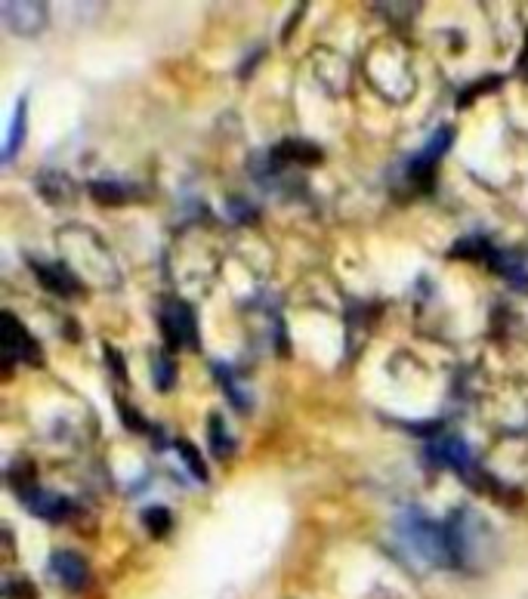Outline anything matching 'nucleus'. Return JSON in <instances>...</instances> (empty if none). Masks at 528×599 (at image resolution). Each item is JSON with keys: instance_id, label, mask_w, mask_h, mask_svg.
I'll list each match as a JSON object with an SVG mask.
<instances>
[{"instance_id": "nucleus-12", "label": "nucleus", "mask_w": 528, "mask_h": 599, "mask_svg": "<svg viewBox=\"0 0 528 599\" xmlns=\"http://www.w3.org/2000/svg\"><path fill=\"white\" fill-rule=\"evenodd\" d=\"M207 433H211V448L220 461H226V457L235 455V438H232V433H229L222 414H211V421H207Z\"/></svg>"}, {"instance_id": "nucleus-21", "label": "nucleus", "mask_w": 528, "mask_h": 599, "mask_svg": "<svg viewBox=\"0 0 528 599\" xmlns=\"http://www.w3.org/2000/svg\"><path fill=\"white\" fill-rule=\"evenodd\" d=\"M485 87H500V78H485V81H479V83H472V87H467V93H461V100H457V106H467V102L472 100V96H479V93H485Z\"/></svg>"}, {"instance_id": "nucleus-18", "label": "nucleus", "mask_w": 528, "mask_h": 599, "mask_svg": "<svg viewBox=\"0 0 528 599\" xmlns=\"http://www.w3.org/2000/svg\"><path fill=\"white\" fill-rule=\"evenodd\" d=\"M143 522H145V528H149L155 538H164L167 532H170V510L167 507H145V513H143Z\"/></svg>"}, {"instance_id": "nucleus-2", "label": "nucleus", "mask_w": 528, "mask_h": 599, "mask_svg": "<svg viewBox=\"0 0 528 599\" xmlns=\"http://www.w3.org/2000/svg\"><path fill=\"white\" fill-rule=\"evenodd\" d=\"M0 346H4V365H6L4 378H10L13 365H40L44 361L40 343L10 309L0 312Z\"/></svg>"}, {"instance_id": "nucleus-1", "label": "nucleus", "mask_w": 528, "mask_h": 599, "mask_svg": "<svg viewBox=\"0 0 528 599\" xmlns=\"http://www.w3.org/2000/svg\"><path fill=\"white\" fill-rule=\"evenodd\" d=\"M402 541L414 550L420 560H427L429 566H461V547H457V534L451 528V522H433L420 513H405L402 517Z\"/></svg>"}, {"instance_id": "nucleus-16", "label": "nucleus", "mask_w": 528, "mask_h": 599, "mask_svg": "<svg viewBox=\"0 0 528 599\" xmlns=\"http://www.w3.org/2000/svg\"><path fill=\"white\" fill-rule=\"evenodd\" d=\"M177 451H179V457H183V464H186V470L192 473L198 482H207V464L201 461V455H198V448H195L192 442H186V438H177Z\"/></svg>"}, {"instance_id": "nucleus-17", "label": "nucleus", "mask_w": 528, "mask_h": 599, "mask_svg": "<svg viewBox=\"0 0 528 599\" xmlns=\"http://www.w3.org/2000/svg\"><path fill=\"white\" fill-rule=\"evenodd\" d=\"M38 189H40V195H44L47 201H53V204L72 198V183H68L65 177H59V173H50V177H44L38 183Z\"/></svg>"}, {"instance_id": "nucleus-7", "label": "nucleus", "mask_w": 528, "mask_h": 599, "mask_svg": "<svg viewBox=\"0 0 528 599\" xmlns=\"http://www.w3.org/2000/svg\"><path fill=\"white\" fill-rule=\"evenodd\" d=\"M19 500H22V504L34 513V517L47 519V522H62V519L68 517V513L74 510L72 500H65L62 494H56V491H44V489L25 491Z\"/></svg>"}, {"instance_id": "nucleus-8", "label": "nucleus", "mask_w": 528, "mask_h": 599, "mask_svg": "<svg viewBox=\"0 0 528 599\" xmlns=\"http://www.w3.org/2000/svg\"><path fill=\"white\" fill-rule=\"evenodd\" d=\"M50 572L72 590H81L83 584L90 581L87 560L78 556V553H72V550H56V553L50 556Z\"/></svg>"}, {"instance_id": "nucleus-9", "label": "nucleus", "mask_w": 528, "mask_h": 599, "mask_svg": "<svg viewBox=\"0 0 528 599\" xmlns=\"http://www.w3.org/2000/svg\"><path fill=\"white\" fill-rule=\"evenodd\" d=\"M269 158L273 161H281V164H306V167H316L318 161H322V149L318 145H312L309 139H281V143L275 145L273 152H269Z\"/></svg>"}, {"instance_id": "nucleus-15", "label": "nucleus", "mask_w": 528, "mask_h": 599, "mask_svg": "<svg viewBox=\"0 0 528 599\" xmlns=\"http://www.w3.org/2000/svg\"><path fill=\"white\" fill-rule=\"evenodd\" d=\"M151 374H155L158 393H170L173 383H177V365H173V355L170 352H155V361H151Z\"/></svg>"}, {"instance_id": "nucleus-10", "label": "nucleus", "mask_w": 528, "mask_h": 599, "mask_svg": "<svg viewBox=\"0 0 528 599\" xmlns=\"http://www.w3.org/2000/svg\"><path fill=\"white\" fill-rule=\"evenodd\" d=\"M90 198H93L96 204L121 207V204H130V201H139V198H143V192H139V186H130V183L96 179V183H90Z\"/></svg>"}, {"instance_id": "nucleus-3", "label": "nucleus", "mask_w": 528, "mask_h": 599, "mask_svg": "<svg viewBox=\"0 0 528 599\" xmlns=\"http://www.w3.org/2000/svg\"><path fill=\"white\" fill-rule=\"evenodd\" d=\"M161 334L170 350H198V318L186 300H167L164 303Z\"/></svg>"}, {"instance_id": "nucleus-20", "label": "nucleus", "mask_w": 528, "mask_h": 599, "mask_svg": "<svg viewBox=\"0 0 528 599\" xmlns=\"http://www.w3.org/2000/svg\"><path fill=\"white\" fill-rule=\"evenodd\" d=\"M117 414H121V421L127 423L134 433H149V423H145L143 417L136 414V408H130L127 402H117Z\"/></svg>"}, {"instance_id": "nucleus-13", "label": "nucleus", "mask_w": 528, "mask_h": 599, "mask_svg": "<svg viewBox=\"0 0 528 599\" xmlns=\"http://www.w3.org/2000/svg\"><path fill=\"white\" fill-rule=\"evenodd\" d=\"M451 256H457V260H489L495 256V247L489 245L485 239H479V235H467V239H461L454 247H451Z\"/></svg>"}, {"instance_id": "nucleus-19", "label": "nucleus", "mask_w": 528, "mask_h": 599, "mask_svg": "<svg viewBox=\"0 0 528 599\" xmlns=\"http://www.w3.org/2000/svg\"><path fill=\"white\" fill-rule=\"evenodd\" d=\"M4 596L6 599H38V590H34V584L28 581V577H10L4 587Z\"/></svg>"}, {"instance_id": "nucleus-5", "label": "nucleus", "mask_w": 528, "mask_h": 599, "mask_svg": "<svg viewBox=\"0 0 528 599\" xmlns=\"http://www.w3.org/2000/svg\"><path fill=\"white\" fill-rule=\"evenodd\" d=\"M0 16H4V25L19 38H38L50 22L47 4H38V0H22V4L6 0V4H0Z\"/></svg>"}, {"instance_id": "nucleus-11", "label": "nucleus", "mask_w": 528, "mask_h": 599, "mask_svg": "<svg viewBox=\"0 0 528 599\" xmlns=\"http://www.w3.org/2000/svg\"><path fill=\"white\" fill-rule=\"evenodd\" d=\"M25 115H28V102L25 96L16 102V109H13V117H10V130H6V143H4V161H13L19 152V145L25 143Z\"/></svg>"}, {"instance_id": "nucleus-6", "label": "nucleus", "mask_w": 528, "mask_h": 599, "mask_svg": "<svg viewBox=\"0 0 528 599\" xmlns=\"http://www.w3.org/2000/svg\"><path fill=\"white\" fill-rule=\"evenodd\" d=\"M451 143H454V127H439V130H436V134L429 136V143L423 145L420 155H417L411 161V167H408V177H411L417 186H429L436 164H439L445 158V152L451 149Z\"/></svg>"}, {"instance_id": "nucleus-14", "label": "nucleus", "mask_w": 528, "mask_h": 599, "mask_svg": "<svg viewBox=\"0 0 528 599\" xmlns=\"http://www.w3.org/2000/svg\"><path fill=\"white\" fill-rule=\"evenodd\" d=\"M6 479H10L13 491L22 498L25 491L38 489V473H34V464L28 461V457H22V461H16L10 466V473H6Z\"/></svg>"}, {"instance_id": "nucleus-22", "label": "nucleus", "mask_w": 528, "mask_h": 599, "mask_svg": "<svg viewBox=\"0 0 528 599\" xmlns=\"http://www.w3.org/2000/svg\"><path fill=\"white\" fill-rule=\"evenodd\" d=\"M106 355H108V365H111V371H115V378L127 383V368H124V359H121V355L111 350V346H106Z\"/></svg>"}, {"instance_id": "nucleus-4", "label": "nucleus", "mask_w": 528, "mask_h": 599, "mask_svg": "<svg viewBox=\"0 0 528 599\" xmlns=\"http://www.w3.org/2000/svg\"><path fill=\"white\" fill-rule=\"evenodd\" d=\"M34 278L40 282V288L50 291L56 297H83V278L74 273L68 263L62 260H28Z\"/></svg>"}]
</instances>
